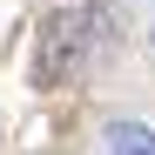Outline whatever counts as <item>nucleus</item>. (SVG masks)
<instances>
[{
	"label": "nucleus",
	"mask_w": 155,
	"mask_h": 155,
	"mask_svg": "<svg viewBox=\"0 0 155 155\" xmlns=\"http://www.w3.org/2000/svg\"><path fill=\"white\" fill-rule=\"evenodd\" d=\"M148 41H155V34H148Z\"/></svg>",
	"instance_id": "obj_2"
},
{
	"label": "nucleus",
	"mask_w": 155,
	"mask_h": 155,
	"mask_svg": "<svg viewBox=\"0 0 155 155\" xmlns=\"http://www.w3.org/2000/svg\"><path fill=\"white\" fill-rule=\"evenodd\" d=\"M101 142H108V155H155V121L115 115V121H101Z\"/></svg>",
	"instance_id": "obj_1"
}]
</instances>
